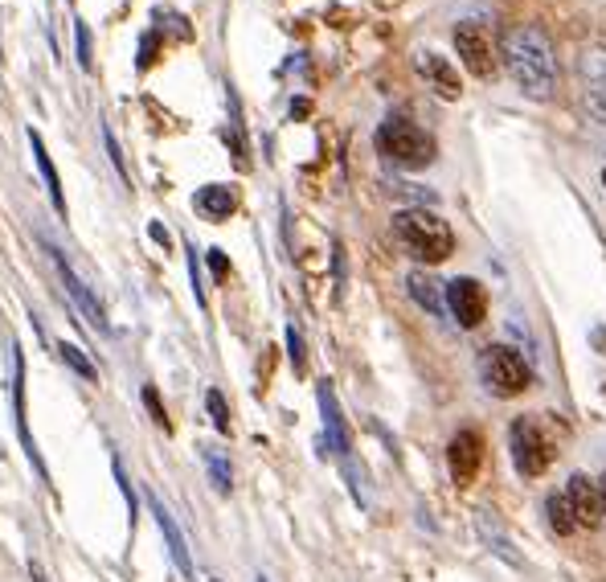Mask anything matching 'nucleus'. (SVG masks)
<instances>
[{
  "mask_svg": "<svg viewBox=\"0 0 606 582\" xmlns=\"http://www.w3.org/2000/svg\"><path fill=\"white\" fill-rule=\"evenodd\" d=\"M504 66L529 98H549L557 87V57L537 25H516L504 37Z\"/></svg>",
  "mask_w": 606,
  "mask_h": 582,
  "instance_id": "nucleus-1",
  "label": "nucleus"
},
{
  "mask_svg": "<svg viewBox=\"0 0 606 582\" xmlns=\"http://www.w3.org/2000/svg\"><path fill=\"white\" fill-rule=\"evenodd\" d=\"M393 234H398L401 246L422 262H442V259H450V250H455V234H450V226L430 209H401L398 218H393Z\"/></svg>",
  "mask_w": 606,
  "mask_h": 582,
  "instance_id": "nucleus-2",
  "label": "nucleus"
},
{
  "mask_svg": "<svg viewBox=\"0 0 606 582\" xmlns=\"http://www.w3.org/2000/svg\"><path fill=\"white\" fill-rule=\"evenodd\" d=\"M377 152L385 160L401 164V168H426L439 156V144H434L430 131H422L414 119H401V115H389V119L377 128Z\"/></svg>",
  "mask_w": 606,
  "mask_h": 582,
  "instance_id": "nucleus-3",
  "label": "nucleus"
},
{
  "mask_svg": "<svg viewBox=\"0 0 606 582\" xmlns=\"http://www.w3.org/2000/svg\"><path fill=\"white\" fill-rule=\"evenodd\" d=\"M480 382L491 398H516L532 385V365L512 344H488L480 352Z\"/></svg>",
  "mask_w": 606,
  "mask_h": 582,
  "instance_id": "nucleus-4",
  "label": "nucleus"
},
{
  "mask_svg": "<svg viewBox=\"0 0 606 582\" xmlns=\"http://www.w3.org/2000/svg\"><path fill=\"white\" fill-rule=\"evenodd\" d=\"M508 447H512V464L520 475H529V480H537V475H545V467L553 464V439L545 434V426L537 423L532 414H520L512 423V431H508Z\"/></svg>",
  "mask_w": 606,
  "mask_h": 582,
  "instance_id": "nucleus-5",
  "label": "nucleus"
},
{
  "mask_svg": "<svg viewBox=\"0 0 606 582\" xmlns=\"http://www.w3.org/2000/svg\"><path fill=\"white\" fill-rule=\"evenodd\" d=\"M41 246H45L49 262H54V267H57V275H62V283H66V291H70V300L78 303V311L86 316V324L95 328V332H111V320H106V308L98 303V295L90 291V287L78 279V271H74L70 262H66V254L57 250L54 242H45V238H41Z\"/></svg>",
  "mask_w": 606,
  "mask_h": 582,
  "instance_id": "nucleus-6",
  "label": "nucleus"
},
{
  "mask_svg": "<svg viewBox=\"0 0 606 582\" xmlns=\"http://www.w3.org/2000/svg\"><path fill=\"white\" fill-rule=\"evenodd\" d=\"M13 418H16V439H21V451H25V459H29V464H33V472H37V480L45 484V488H54V480H49V467H45V459H41L37 443H33L29 418H25V352H21V344H13Z\"/></svg>",
  "mask_w": 606,
  "mask_h": 582,
  "instance_id": "nucleus-7",
  "label": "nucleus"
},
{
  "mask_svg": "<svg viewBox=\"0 0 606 582\" xmlns=\"http://www.w3.org/2000/svg\"><path fill=\"white\" fill-rule=\"evenodd\" d=\"M447 308L459 328H480L488 316V295L475 279H450L447 283Z\"/></svg>",
  "mask_w": 606,
  "mask_h": 582,
  "instance_id": "nucleus-8",
  "label": "nucleus"
},
{
  "mask_svg": "<svg viewBox=\"0 0 606 582\" xmlns=\"http://www.w3.org/2000/svg\"><path fill=\"white\" fill-rule=\"evenodd\" d=\"M565 500H570L573 521H578L581 529H598V525H602L606 508H602V496H598V484L590 480V475L573 472L570 480H565Z\"/></svg>",
  "mask_w": 606,
  "mask_h": 582,
  "instance_id": "nucleus-9",
  "label": "nucleus"
},
{
  "mask_svg": "<svg viewBox=\"0 0 606 582\" xmlns=\"http://www.w3.org/2000/svg\"><path fill=\"white\" fill-rule=\"evenodd\" d=\"M455 49H459L463 66L475 74V78H491V74H496V54H491V41L483 37V29H475V25H459Z\"/></svg>",
  "mask_w": 606,
  "mask_h": 582,
  "instance_id": "nucleus-10",
  "label": "nucleus"
},
{
  "mask_svg": "<svg viewBox=\"0 0 606 582\" xmlns=\"http://www.w3.org/2000/svg\"><path fill=\"white\" fill-rule=\"evenodd\" d=\"M480 459H483V443H480L475 431H459L455 439L447 443V467H450V475H455L459 488H467V484L475 480Z\"/></svg>",
  "mask_w": 606,
  "mask_h": 582,
  "instance_id": "nucleus-11",
  "label": "nucleus"
},
{
  "mask_svg": "<svg viewBox=\"0 0 606 582\" xmlns=\"http://www.w3.org/2000/svg\"><path fill=\"white\" fill-rule=\"evenodd\" d=\"M147 508H152V516H156V525H160V533H164V546H168V557H172V566H177L185 578H193V557H188V541H185V533H180V525H177V516L164 508V500L160 496H152L147 492Z\"/></svg>",
  "mask_w": 606,
  "mask_h": 582,
  "instance_id": "nucleus-12",
  "label": "nucleus"
},
{
  "mask_svg": "<svg viewBox=\"0 0 606 582\" xmlns=\"http://www.w3.org/2000/svg\"><path fill=\"white\" fill-rule=\"evenodd\" d=\"M316 398H319V414H324V434H328V447L336 451L340 459L352 455V439H348V426H344V414L336 406V393L328 382L316 385Z\"/></svg>",
  "mask_w": 606,
  "mask_h": 582,
  "instance_id": "nucleus-13",
  "label": "nucleus"
},
{
  "mask_svg": "<svg viewBox=\"0 0 606 582\" xmlns=\"http://www.w3.org/2000/svg\"><path fill=\"white\" fill-rule=\"evenodd\" d=\"M475 533H480V541L491 549V554L500 557V562H508V566H524L520 549L512 546V537H508L504 525L496 521V513H488V508H475Z\"/></svg>",
  "mask_w": 606,
  "mask_h": 582,
  "instance_id": "nucleus-14",
  "label": "nucleus"
},
{
  "mask_svg": "<svg viewBox=\"0 0 606 582\" xmlns=\"http://www.w3.org/2000/svg\"><path fill=\"white\" fill-rule=\"evenodd\" d=\"M418 70H422V78L434 87V95H442V98H459L463 95V82H459V74L450 70V62H442L439 54H418Z\"/></svg>",
  "mask_w": 606,
  "mask_h": 582,
  "instance_id": "nucleus-15",
  "label": "nucleus"
},
{
  "mask_svg": "<svg viewBox=\"0 0 606 582\" xmlns=\"http://www.w3.org/2000/svg\"><path fill=\"white\" fill-rule=\"evenodd\" d=\"M29 148H33V160H37L41 180H45L49 205H54V209L66 218V193H62V180H57V168H54V160H49V152H45V139H41V131H33V128H29Z\"/></svg>",
  "mask_w": 606,
  "mask_h": 582,
  "instance_id": "nucleus-16",
  "label": "nucleus"
},
{
  "mask_svg": "<svg viewBox=\"0 0 606 582\" xmlns=\"http://www.w3.org/2000/svg\"><path fill=\"white\" fill-rule=\"evenodd\" d=\"M193 205H197V213H205L209 221H226L229 213L237 209V193L229 185H205V189H197Z\"/></svg>",
  "mask_w": 606,
  "mask_h": 582,
  "instance_id": "nucleus-17",
  "label": "nucleus"
},
{
  "mask_svg": "<svg viewBox=\"0 0 606 582\" xmlns=\"http://www.w3.org/2000/svg\"><path fill=\"white\" fill-rule=\"evenodd\" d=\"M406 287H409V295H414V300L422 303L426 311H434V316H442V303H447V295H442V287L434 283L430 275H422V271H414V275L406 279Z\"/></svg>",
  "mask_w": 606,
  "mask_h": 582,
  "instance_id": "nucleus-18",
  "label": "nucleus"
},
{
  "mask_svg": "<svg viewBox=\"0 0 606 582\" xmlns=\"http://www.w3.org/2000/svg\"><path fill=\"white\" fill-rule=\"evenodd\" d=\"M545 513H549V525H553V533H561V537H570V533L578 529V521H573V508H570V500H565V492H553V496L545 500Z\"/></svg>",
  "mask_w": 606,
  "mask_h": 582,
  "instance_id": "nucleus-19",
  "label": "nucleus"
},
{
  "mask_svg": "<svg viewBox=\"0 0 606 582\" xmlns=\"http://www.w3.org/2000/svg\"><path fill=\"white\" fill-rule=\"evenodd\" d=\"M205 472H209V484L221 492V496L234 488V472H229V459L221 455V451H213V447L205 451Z\"/></svg>",
  "mask_w": 606,
  "mask_h": 582,
  "instance_id": "nucleus-20",
  "label": "nucleus"
},
{
  "mask_svg": "<svg viewBox=\"0 0 606 582\" xmlns=\"http://www.w3.org/2000/svg\"><path fill=\"white\" fill-rule=\"evenodd\" d=\"M57 357H62L66 365H70L74 373L82 377V382H98V369H95V361H90L86 352L78 349V344H66V341H62V344H57Z\"/></svg>",
  "mask_w": 606,
  "mask_h": 582,
  "instance_id": "nucleus-21",
  "label": "nucleus"
},
{
  "mask_svg": "<svg viewBox=\"0 0 606 582\" xmlns=\"http://www.w3.org/2000/svg\"><path fill=\"white\" fill-rule=\"evenodd\" d=\"M205 410H209L213 426H217L221 434H229V406H226V398H221V390H205Z\"/></svg>",
  "mask_w": 606,
  "mask_h": 582,
  "instance_id": "nucleus-22",
  "label": "nucleus"
},
{
  "mask_svg": "<svg viewBox=\"0 0 606 582\" xmlns=\"http://www.w3.org/2000/svg\"><path fill=\"white\" fill-rule=\"evenodd\" d=\"M103 144H106V156H111V164H115V172H119V180L131 189V172H127V164H123V148H119V139H115V131L103 123Z\"/></svg>",
  "mask_w": 606,
  "mask_h": 582,
  "instance_id": "nucleus-23",
  "label": "nucleus"
},
{
  "mask_svg": "<svg viewBox=\"0 0 606 582\" xmlns=\"http://www.w3.org/2000/svg\"><path fill=\"white\" fill-rule=\"evenodd\" d=\"M111 472H115V484H119V492H123V500H127V516H131V525H136V513H139V500H136V488H131V480H127V472H123V464H119V459H111Z\"/></svg>",
  "mask_w": 606,
  "mask_h": 582,
  "instance_id": "nucleus-24",
  "label": "nucleus"
},
{
  "mask_svg": "<svg viewBox=\"0 0 606 582\" xmlns=\"http://www.w3.org/2000/svg\"><path fill=\"white\" fill-rule=\"evenodd\" d=\"M74 41H78V66L82 70H95V54H90V25L74 21Z\"/></svg>",
  "mask_w": 606,
  "mask_h": 582,
  "instance_id": "nucleus-25",
  "label": "nucleus"
},
{
  "mask_svg": "<svg viewBox=\"0 0 606 582\" xmlns=\"http://www.w3.org/2000/svg\"><path fill=\"white\" fill-rule=\"evenodd\" d=\"M144 406H147V414H152V423L168 431V414H164V402H160V393H156V385H144Z\"/></svg>",
  "mask_w": 606,
  "mask_h": 582,
  "instance_id": "nucleus-26",
  "label": "nucleus"
},
{
  "mask_svg": "<svg viewBox=\"0 0 606 582\" xmlns=\"http://www.w3.org/2000/svg\"><path fill=\"white\" fill-rule=\"evenodd\" d=\"M287 352H291L295 373H303V369H308V357H303V336L295 332V328H287Z\"/></svg>",
  "mask_w": 606,
  "mask_h": 582,
  "instance_id": "nucleus-27",
  "label": "nucleus"
},
{
  "mask_svg": "<svg viewBox=\"0 0 606 582\" xmlns=\"http://www.w3.org/2000/svg\"><path fill=\"white\" fill-rule=\"evenodd\" d=\"M156 62V37L152 33H147L144 41H139V70H147V66Z\"/></svg>",
  "mask_w": 606,
  "mask_h": 582,
  "instance_id": "nucleus-28",
  "label": "nucleus"
},
{
  "mask_svg": "<svg viewBox=\"0 0 606 582\" xmlns=\"http://www.w3.org/2000/svg\"><path fill=\"white\" fill-rule=\"evenodd\" d=\"M209 271H213L217 279L229 275V262H226V254H221V250H209Z\"/></svg>",
  "mask_w": 606,
  "mask_h": 582,
  "instance_id": "nucleus-29",
  "label": "nucleus"
},
{
  "mask_svg": "<svg viewBox=\"0 0 606 582\" xmlns=\"http://www.w3.org/2000/svg\"><path fill=\"white\" fill-rule=\"evenodd\" d=\"M594 484H598V496H602V508H606V472H602V475H598V480H594Z\"/></svg>",
  "mask_w": 606,
  "mask_h": 582,
  "instance_id": "nucleus-30",
  "label": "nucleus"
},
{
  "mask_svg": "<svg viewBox=\"0 0 606 582\" xmlns=\"http://www.w3.org/2000/svg\"><path fill=\"white\" fill-rule=\"evenodd\" d=\"M602 189H606V168H602Z\"/></svg>",
  "mask_w": 606,
  "mask_h": 582,
  "instance_id": "nucleus-31",
  "label": "nucleus"
},
{
  "mask_svg": "<svg viewBox=\"0 0 606 582\" xmlns=\"http://www.w3.org/2000/svg\"><path fill=\"white\" fill-rule=\"evenodd\" d=\"M209 582H221V578H209Z\"/></svg>",
  "mask_w": 606,
  "mask_h": 582,
  "instance_id": "nucleus-32",
  "label": "nucleus"
},
{
  "mask_svg": "<svg viewBox=\"0 0 606 582\" xmlns=\"http://www.w3.org/2000/svg\"><path fill=\"white\" fill-rule=\"evenodd\" d=\"M0 57H5V49H0Z\"/></svg>",
  "mask_w": 606,
  "mask_h": 582,
  "instance_id": "nucleus-33",
  "label": "nucleus"
},
{
  "mask_svg": "<svg viewBox=\"0 0 606 582\" xmlns=\"http://www.w3.org/2000/svg\"><path fill=\"white\" fill-rule=\"evenodd\" d=\"M258 582H267V578H258Z\"/></svg>",
  "mask_w": 606,
  "mask_h": 582,
  "instance_id": "nucleus-34",
  "label": "nucleus"
}]
</instances>
